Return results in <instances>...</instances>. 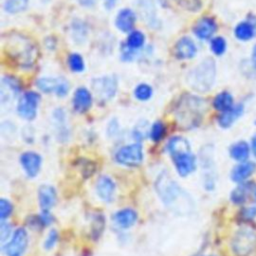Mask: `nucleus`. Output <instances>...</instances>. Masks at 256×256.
<instances>
[{
	"label": "nucleus",
	"instance_id": "8",
	"mask_svg": "<svg viewBox=\"0 0 256 256\" xmlns=\"http://www.w3.org/2000/svg\"><path fill=\"white\" fill-rule=\"evenodd\" d=\"M28 246V233L25 228L16 229L9 242L2 248L7 256H22Z\"/></svg>",
	"mask_w": 256,
	"mask_h": 256
},
{
	"label": "nucleus",
	"instance_id": "17",
	"mask_svg": "<svg viewBox=\"0 0 256 256\" xmlns=\"http://www.w3.org/2000/svg\"><path fill=\"white\" fill-rule=\"evenodd\" d=\"M196 52L197 47L194 41L189 37H182L175 44V56L178 59H191L195 56Z\"/></svg>",
	"mask_w": 256,
	"mask_h": 256
},
{
	"label": "nucleus",
	"instance_id": "13",
	"mask_svg": "<svg viewBox=\"0 0 256 256\" xmlns=\"http://www.w3.org/2000/svg\"><path fill=\"white\" fill-rule=\"evenodd\" d=\"M116 185L113 179L107 175H101L96 182V193L104 202H111L114 199Z\"/></svg>",
	"mask_w": 256,
	"mask_h": 256
},
{
	"label": "nucleus",
	"instance_id": "33",
	"mask_svg": "<svg viewBox=\"0 0 256 256\" xmlns=\"http://www.w3.org/2000/svg\"><path fill=\"white\" fill-rule=\"evenodd\" d=\"M149 130L150 128H148V124L146 121H142L141 123H138L134 130H133V137L137 140V141H141L143 140L147 135L149 136Z\"/></svg>",
	"mask_w": 256,
	"mask_h": 256
},
{
	"label": "nucleus",
	"instance_id": "3",
	"mask_svg": "<svg viewBox=\"0 0 256 256\" xmlns=\"http://www.w3.org/2000/svg\"><path fill=\"white\" fill-rule=\"evenodd\" d=\"M205 102L194 95H184L175 107V118L185 129L193 128L201 122Z\"/></svg>",
	"mask_w": 256,
	"mask_h": 256
},
{
	"label": "nucleus",
	"instance_id": "44",
	"mask_svg": "<svg viewBox=\"0 0 256 256\" xmlns=\"http://www.w3.org/2000/svg\"><path fill=\"white\" fill-rule=\"evenodd\" d=\"M115 2H116V0H105V6L109 9V8L114 6Z\"/></svg>",
	"mask_w": 256,
	"mask_h": 256
},
{
	"label": "nucleus",
	"instance_id": "43",
	"mask_svg": "<svg viewBox=\"0 0 256 256\" xmlns=\"http://www.w3.org/2000/svg\"><path fill=\"white\" fill-rule=\"evenodd\" d=\"M251 61L253 66L256 68V44L253 47V51H252V56H251Z\"/></svg>",
	"mask_w": 256,
	"mask_h": 256
},
{
	"label": "nucleus",
	"instance_id": "19",
	"mask_svg": "<svg viewBox=\"0 0 256 256\" xmlns=\"http://www.w3.org/2000/svg\"><path fill=\"white\" fill-rule=\"evenodd\" d=\"M256 170V164L250 161H244L237 164L231 171V179L234 182L242 183L248 179Z\"/></svg>",
	"mask_w": 256,
	"mask_h": 256
},
{
	"label": "nucleus",
	"instance_id": "12",
	"mask_svg": "<svg viewBox=\"0 0 256 256\" xmlns=\"http://www.w3.org/2000/svg\"><path fill=\"white\" fill-rule=\"evenodd\" d=\"M52 119L57 139L61 142L67 141L70 136V129L67 125V117L65 111L61 108L55 109L52 114Z\"/></svg>",
	"mask_w": 256,
	"mask_h": 256
},
{
	"label": "nucleus",
	"instance_id": "38",
	"mask_svg": "<svg viewBox=\"0 0 256 256\" xmlns=\"http://www.w3.org/2000/svg\"><path fill=\"white\" fill-rule=\"evenodd\" d=\"M58 238H59L58 232L56 230H54V229L50 230L49 233L47 234V237H46L45 241H44V248L46 250L52 249L56 245V243L58 241Z\"/></svg>",
	"mask_w": 256,
	"mask_h": 256
},
{
	"label": "nucleus",
	"instance_id": "27",
	"mask_svg": "<svg viewBox=\"0 0 256 256\" xmlns=\"http://www.w3.org/2000/svg\"><path fill=\"white\" fill-rule=\"evenodd\" d=\"M145 43V35L139 31V30H135L130 32V34L128 35L126 42L124 43L128 48L136 51L139 50L140 48H142V46Z\"/></svg>",
	"mask_w": 256,
	"mask_h": 256
},
{
	"label": "nucleus",
	"instance_id": "34",
	"mask_svg": "<svg viewBox=\"0 0 256 256\" xmlns=\"http://www.w3.org/2000/svg\"><path fill=\"white\" fill-rule=\"evenodd\" d=\"M12 211H13L12 203L5 198H1L0 199V220L5 221L12 214Z\"/></svg>",
	"mask_w": 256,
	"mask_h": 256
},
{
	"label": "nucleus",
	"instance_id": "36",
	"mask_svg": "<svg viewBox=\"0 0 256 256\" xmlns=\"http://www.w3.org/2000/svg\"><path fill=\"white\" fill-rule=\"evenodd\" d=\"M3 85L6 86L13 94H18V92L21 89V85L19 81L13 76H8V75L5 76L3 78Z\"/></svg>",
	"mask_w": 256,
	"mask_h": 256
},
{
	"label": "nucleus",
	"instance_id": "39",
	"mask_svg": "<svg viewBox=\"0 0 256 256\" xmlns=\"http://www.w3.org/2000/svg\"><path fill=\"white\" fill-rule=\"evenodd\" d=\"M69 92V84L65 79H61L59 86L55 92L58 97H65Z\"/></svg>",
	"mask_w": 256,
	"mask_h": 256
},
{
	"label": "nucleus",
	"instance_id": "4",
	"mask_svg": "<svg viewBox=\"0 0 256 256\" xmlns=\"http://www.w3.org/2000/svg\"><path fill=\"white\" fill-rule=\"evenodd\" d=\"M215 76V62L212 58H206L189 72L187 75V82L195 91L206 92L213 86Z\"/></svg>",
	"mask_w": 256,
	"mask_h": 256
},
{
	"label": "nucleus",
	"instance_id": "41",
	"mask_svg": "<svg viewBox=\"0 0 256 256\" xmlns=\"http://www.w3.org/2000/svg\"><path fill=\"white\" fill-rule=\"evenodd\" d=\"M243 212H244L243 217H246V218H249V219H253L256 216V208L255 207L246 208Z\"/></svg>",
	"mask_w": 256,
	"mask_h": 256
},
{
	"label": "nucleus",
	"instance_id": "7",
	"mask_svg": "<svg viewBox=\"0 0 256 256\" xmlns=\"http://www.w3.org/2000/svg\"><path fill=\"white\" fill-rule=\"evenodd\" d=\"M40 102V95L35 91H27L18 101L17 112L18 115L28 121L33 120L37 115L38 105Z\"/></svg>",
	"mask_w": 256,
	"mask_h": 256
},
{
	"label": "nucleus",
	"instance_id": "37",
	"mask_svg": "<svg viewBox=\"0 0 256 256\" xmlns=\"http://www.w3.org/2000/svg\"><path fill=\"white\" fill-rule=\"evenodd\" d=\"M11 225L5 221H1L0 225V242L3 246L4 243L12 236L11 234Z\"/></svg>",
	"mask_w": 256,
	"mask_h": 256
},
{
	"label": "nucleus",
	"instance_id": "16",
	"mask_svg": "<svg viewBox=\"0 0 256 256\" xmlns=\"http://www.w3.org/2000/svg\"><path fill=\"white\" fill-rule=\"evenodd\" d=\"M57 199V193L53 186L48 184H43L38 189V202L41 210L50 211V209L55 205Z\"/></svg>",
	"mask_w": 256,
	"mask_h": 256
},
{
	"label": "nucleus",
	"instance_id": "26",
	"mask_svg": "<svg viewBox=\"0 0 256 256\" xmlns=\"http://www.w3.org/2000/svg\"><path fill=\"white\" fill-rule=\"evenodd\" d=\"M61 79L52 78V77H42L36 81V86L39 90L44 93H52L56 92Z\"/></svg>",
	"mask_w": 256,
	"mask_h": 256
},
{
	"label": "nucleus",
	"instance_id": "24",
	"mask_svg": "<svg viewBox=\"0 0 256 256\" xmlns=\"http://www.w3.org/2000/svg\"><path fill=\"white\" fill-rule=\"evenodd\" d=\"M234 34L240 41H249L255 35L254 25L249 22H240L235 27Z\"/></svg>",
	"mask_w": 256,
	"mask_h": 256
},
{
	"label": "nucleus",
	"instance_id": "30",
	"mask_svg": "<svg viewBox=\"0 0 256 256\" xmlns=\"http://www.w3.org/2000/svg\"><path fill=\"white\" fill-rule=\"evenodd\" d=\"M153 94V89L150 85L146 83H141L134 89V96L140 101H147L151 98Z\"/></svg>",
	"mask_w": 256,
	"mask_h": 256
},
{
	"label": "nucleus",
	"instance_id": "5",
	"mask_svg": "<svg viewBox=\"0 0 256 256\" xmlns=\"http://www.w3.org/2000/svg\"><path fill=\"white\" fill-rule=\"evenodd\" d=\"M143 158V147L139 142L124 145L115 153L116 162L127 167H136L140 165Z\"/></svg>",
	"mask_w": 256,
	"mask_h": 256
},
{
	"label": "nucleus",
	"instance_id": "31",
	"mask_svg": "<svg viewBox=\"0 0 256 256\" xmlns=\"http://www.w3.org/2000/svg\"><path fill=\"white\" fill-rule=\"evenodd\" d=\"M68 66L71 71L80 73L85 68V63L82 56L78 53H72L68 57Z\"/></svg>",
	"mask_w": 256,
	"mask_h": 256
},
{
	"label": "nucleus",
	"instance_id": "10",
	"mask_svg": "<svg viewBox=\"0 0 256 256\" xmlns=\"http://www.w3.org/2000/svg\"><path fill=\"white\" fill-rule=\"evenodd\" d=\"M13 43L11 45V54L13 57L17 58L18 60H22V65L27 66L31 65L34 61V47L30 41L22 39H12Z\"/></svg>",
	"mask_w": 256,
	"mask_h": 256
},
{
	"label": "nucleus",
	"instance_id": "25",
	"mask_svg": "<svg viewBox=\"0 0 256 256\" xmlns=\"http://www.w3.org/2000/svg\"><path fill=\"white\" fill-rule=\"evenodd\" d=\"M251 188H252V185L251 183H241L238 187H236L232 192H231V195H230V198H231V201L235 204H243L250 191H251Z\"/></svg>",
	"mask_w": 256,
	"mask_h": 256
},
{
	"label": "nucleus",
	"instance_id": "9",
	"mask_svg": "<svg viewBox=\"0 0 256 256\" xmlns=\"http://www.w3.org/2000/svg\"><path fill=\"white\" fill-rule=\"evenodd\" d=\"M92 88L101 101H108L114 97L117 90V80L113 76H104L92 81Z\"/></svg>",
	"mask_w": 256,
	"mask_h": 256
},
{
	"label": "nucleus",
	"instance_id": "14",
	"mask_svg": "<svg viewBox=\"0 0 256 256\" xmlns=\"http://www.w3.org/2000/svg\"><path fill=\"white\" fill-rule=\"evenodd\" d=\"M92 94L87 88L79 87L75 90L72 99V104L76 112L84 113L88 111L92 105Z\"/></svg>",
	"mask_w": 256,
	"mask_h": 256
},
{
	"label": "nucleus",
	"instance_id": "21",
	"mask_svg": "<svg viewBox=\"0 0 256 256\" xmlns=\"http://www.w3.org/2000/svg\"><path fill=\"white\" fill-rule=\"evenodd\" d=\"M243 112L244 107L242 104L234 105L231 109L221 112V114L218 117V124L222 128H229L243 114Z\"/></svg>",
	"mask_w": 256,
	"mask_h": 256
},
{
	"label": "nucleus",
	"instance_id": "6",
	"mask_svg": "<svg viewBox=\"0 0 256 256\" xmlns=\"http://www.w3.org/2000/svg\"><path fill=\"white\" fill-rule=\"evenodd\" d=\"M255 246L256 233L248 228L238 230L232 241L233 251L239 256H245L249 254Z\"/></svg>",
	"mask_w": 256,
	"mask_h": 256
},
{
	"label": "nucleus",
	"instance_id": "28",
	"mask_svg": "<svg viewBox=\"0 0 256 256\" xmlns=\"http://www.w3.org/2000/svg\"><path fill=\"white\" fill-rule=\"evenodd\" d=\"M166 134V127L163 122L156 121L154 122L149 130V137L153 142H160Z\"/></svg>",
	"mask_w": 256,
	"mask_h": 256
},
{
	"label": "nucleus",
	"instance_id": "1",
	"mask_svg": "<svg viewBox=\"0 0 256 256\" xmlns=\"http://www.w3.org/2000/svg\"><path fill=\"white\" fill-rule=\"evenodd\" d=\"M155 189L164 205L174 212L186 214L192 210L191 197L167 172L163 171L158 175Z\"/></svg>",
	"mask_w": 256,
	"mask_h": 256
},
{
	"label": "nucleus",
	"instance_id": "29",
	"mask_svg": "<svg viewBox=\"0 0 256 256\" xmlns=\"http://www.w3.org/2000/svg\"><path fill=\"white\" fill-rule=\"evenodd\" d=\"M29 0H6L4 10L10 14H15L26 9Z\"/></svg>",
	"mask_w": 256,
	"mask_h": 256
},
{
	"label": "nucleus",
	"instance_id": "35",
	"mask_svg": "<svg viewBox=\"0 0 256 256\" xmlns=\"http://www.w3.org/2000/svg\"><path fill=\"white\" fill-rule=\"evenodd\" d=\"M180 7L188 11H198L201 8V0H174Z\"/></svg>",
	"mask_w": 256,
	"mask_h": 256
},
{
	"label": "nucleus",
	"instance_id": "20",
	"mask_svg": "<svg viewBox=\"0 0 256 256\" xmlns=\"http://www.w3.org/2000/svg\"><path fill=\"white\" fill-rule=\"evenodd\" d=\"M113 219L118 227L122 229H128L136 223L138 219V215L135 210L131 208H124L117 211L114 214Z\"/></svg>",
	"mask_w": 256,
	"mask_h": 256
},
{
	"label": "nucleus",
	"instance_id": "32",
	"mask_svg": "<svg viewBox=\"0 0 256 256\" xmlns=\"http://www.w3.org/2000/svg\"><path fill=\"white\" fill-rule=\"evenodd\" d=\"M226 47H227L226 40L221 36L214 37L211 40V43H210L211 51L217 56H221L222 54H224L226 51Z\"/></svg>",
	"mask_w": 256,
	"mask_h": 256
},
{
	"label": "nucleus",
	"instance_id": "42",
	"mask_svg": "<svg viewBox=\"0 0 256 256\" xmlns=\"http://www.w3.org/2000/svg\"><path fill=\"white\" fill-rule=\"evenodd\" d=\"M251 150L253 155L256 157V134L251 139Z\"/></svg>",
	"mask_w": 256,
	"mask_h": 256
},
{
	"label": "nucleus",
	"instance_id": "15",
	"mask_svg": "<svg viewBox=\"0 0 256 256\" xmlns=\"http://www.w3.org/2000/svg\"><path fill=\"white\" fill-rule=\"evenodd\" d=\"M217 30V24L211 17L200 18L193 27L194 34L202 40L210 39Z\"/></svg>",
	"mask_w": 256,
	"mask_h": 256
},
{
	"label": "nucleus",
	"instance_id": "11",
	"mask_svg": "<svg viewBox=\"0 0 256 256\" xmlns=\"http://www.w3.org/2000/svg\"><path fill=\"white\" fill-rule=\"evenodd\" d=\"M20 164L25 174L30 178H34L41 170L42 157L34 151H26L20 156Z\"/></svg>",
	"mask_w": 256,
	"mask_h": 256
},
{
	"label": "nucleus",
	"instance_id": "18",
	"mask_svg": "<svg viewBox=\"0 0 256 256\" xmlns=\"http://www.w3.org/2000/svg\"><path fill=\"white\" fill-rule=\"evenodd\" d=\"M135 21H136L135 13L129 8H124L118 12L115 19V25L120 31L124 33H128L133 29Z\"/></svg>",
	"mask_w": 256,
	"mask_h": 256
},
{
	"label": "nucleus",
	"instance_id": "2",
	"mask_svg": "<svg viewBox=\"0 0 256 256\" xmlns=\"http://www.w3.org/2000/svg\"><path fill=\"white\" fill-rule=\"evenodd\" d=\"M167 151L180 176L185 177L195 171L197 160L191 152L189 142L185 138L181 136L172 137L167 143Z\"/></svg>",
	"mask_w": 256,
	"mask_h": 256
},
{
	"label": "nucleus",
	"instance_id": "22",
	"mask_svg": "<svg viewBox=\"0 0 256 256\" xmlns=\"http://www.w3.org/2000/svg\"><path fill=\"white\" fill-rule=\"evenodd\" d=\"M229 154L232 159L239 162H244L248 159L250 155V147L247 142L238 141L231 145L229 149Z\"/></svg>",
	"mask_w": 256,
	"mask_h": 256
},
{
	"label": "nucleus",
	"instance_id": "45",
	"mask_svg": "<svg viewBox=\"0 0 256 256\" xmlns=\"http://www.w3.org/2000/svg\"><path fill=\"white\" fill-rule=\"evenodd\" d=\"M208 256H215V255H208Z\"/></svg>",
	"mask_w": 256,
	"mask_h": 256
},
{
	"label": "nucleus",
	"instance_id": "23",
	"mask_svg": "<svg viewBox=\"0 0 256 256\" xmlns=\"http://www.w3.org/2000/svg\"><path fill=\"white\" fill-rule=\"evenodd\" d=\"M233 103V97L227 91L218 93L213 99V107L220 112H224L231 109L234 106Z\"/></svg>",
	"mask_w": 256,
	"mask_h": 256
},
{
	"label": "nucleus",
	"instance_id": "40",
	"mask_svg": "<svg viewBox=\"0 0 256 256\" xmlns=\"http://www.w3.org/2000/svg\"><path fill=\"white\" fill-rule=\"evenodd\" d=\"M117 129H118V123L116 122V120H112L108 126V134L111 136L116 135L118 133Z\"/></svg>",
	"mask_w": 256,
	"mask_h": 256
}]
</instances>
